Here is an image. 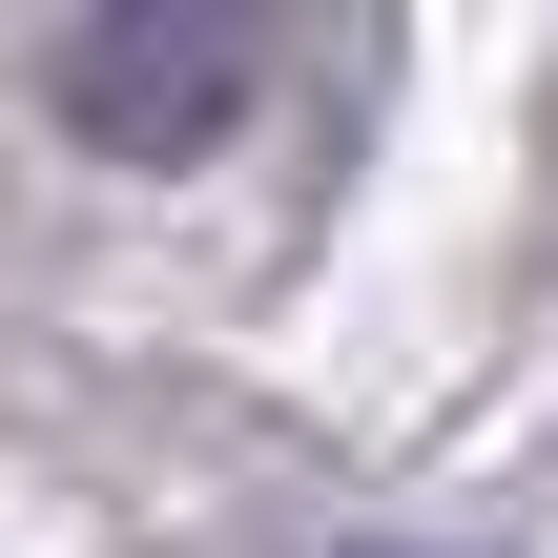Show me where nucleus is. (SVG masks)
<instances>
[{
    "label": "nucleus",
    "instance_id": "obj_1",
    "mask_svg": "<svg viewBox=\"0 0 558 558\" xmlns=\"http://www.w3.org/2000/svg\"><path fill=\"white\" fill-rule=\"evenodd\" d=\"M228 104H248V21H207V0H145V21H83L62 41V124L104 166H186Z\"/></svg>",
    "mask_w": 558,
    "mask_h": 558
}]
</instances>
